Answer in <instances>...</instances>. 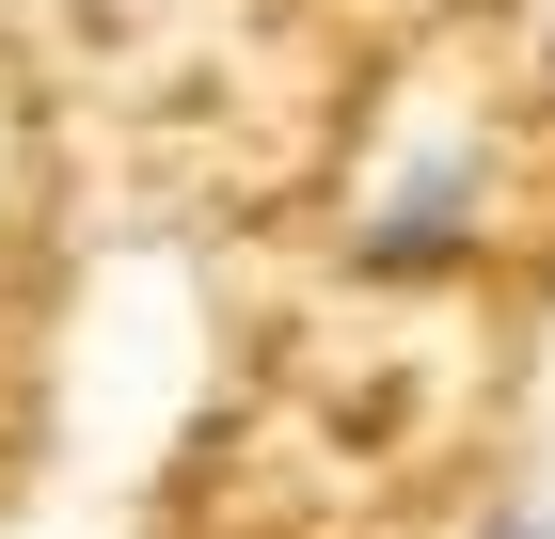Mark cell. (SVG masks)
<instances>
[{
  "label": "cell",
  "instance_id": "cell-1",
  "mask_svg": "<svg viewBox=\"0 0 555 539\" xmlns=\"http://www.w3.org/2000/svg\"><path fill=\"white\" fill-rule=\"evenodd\" d=\"M476 239H492V143H476V127H428L413 159L365 191V222H349V270H365V286H444Z\"/></svg>",
  "mask_w": 555,
  "mask_h": 539
},
{
  "label": "cell",
  "instance_id": "cell-2",
  "mask_svg": "<svg viewBox=\"0 0 555 539\" xmlns=\"http://www.w3.org/2000/svg\"><path fill=\"white\" fill-rule=\"evenodd\" d=\"M476 539H555V492H508V508H492Z\"/></svg>",
  "mask_w": 555,
  "mask_h": 539
},
{
  "label": "cell",
  "instance_id": "cell-3",
  "mask_svg": "<svg viewBox=\"0 0 555 539\" xmlns=\"http://www.w3.org/2000/svg\"><path fill=\"white\" fill-rule=\"evenodd\" d=\"M540 80H555V0H540Z\"/></svg>",
  "mask_w": 555,
  "mask_h": 539
}]
</instances>
